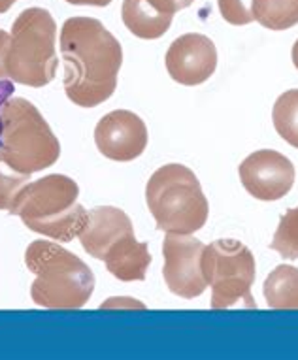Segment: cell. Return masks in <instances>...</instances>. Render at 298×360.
Returning a JSON list of instances; mask_svg holds the SVG:
<instances>
[{
    "instance_id": "cell-1",
    "label": "cell",
    "mask_w": 298,
    "mask_h": 360,
    "mask_svg": "<svg viewBox=\"0 0 298 360\" xmlns=\"http://www.w3.org/2000/svg\"><path fill=\"white\" fill-rule=\"evenodd\" d=\"M65 91L76 106L95 108L115 93L123 49L95 18H70L60 29Z\"/></svg>"
},
{
    "instance_id": "cell-2",
    "label": "cell",
    "mask_w": 298,
    "mask_h": 360,
    "mask_svg": "<svg viewBox=\"0 0 298 360\" xmlns=\"http://www.w3.org/2000/svg\"><path fill=\"white\" fill-rule=\"evenodd\" d=\"M25 264L36 279L30 296L49 309L84 307L95 290V274L84 260L59 243L36 240L25 251Z\"/></svg>"
},
{
    "instance_id": "cell-3",
    "label": "cell",
    "mask_w": 298,
    "mask_h": 360,
    "mask_svg": "<svg viewBox=\"0 0 298 360\" xmlns=\"http://www.w3.org/2000/svg\"><path fill=\"white\" fill-rule=\"evenodd\" d=\"M78 196L79 187L72 177L49 174L27 185L10 213L19 215L25 226L36 234L55 242H72L89 217Z\"/></svg>"
},
{
    "instance_id": "cell-4",
    "label": "cell",
    "mask_w": 298,
    "mask_h": 360,
    "mask_svg": "<svg viewBox=\"0 0 298 360\" xmlns=\"http://www.w3.org/2000/svg\"><path fill=\"white\" fill-rule=\"evenodd\" d=\"M145 202L157 229L167 234H195L208 221V200L191 168L164 165L145 185Z\"/></svg>"
},
{
    "instance_id": "cell-5",
    "label": "cell",
    "mask_w": 298,
    "mask_h": 360,
    "mask_svg": "<svg viewBox=\"0 0 298 360\" xmlns=\"http://www.w3.org/2000/svg\"><path fill=\"white\" fill-rule=\"evenodd\" d=\"M0 153L12 168L32 176L59 160V138L32 102L10 96L0 110Z\"/></svg>"
},
{
    "instance_id": "cell-6",
    "label": "cell",
    "mask_w": 298,
    "mask_h": 360,
    "mask_svg": "<svg viewBox=\"0 0 298 360\" xmlns=\"http://www.w3.org/2000/svg\"><path fill=\"white\" fill-rule=\"evenodd\" d=\"M6 76L13 83L44 87L57 74V23L44 8H27L12 25Z\"/></svg>"
},
{
    "instance_id": "cell-7",
    "label": "cell",
    "mask_w": 298,
    "mask_h": 360,
    "mask_svg": "<svg viewBox=\"0 0 298 360\" xmlns=\"http://www.w3.org/2000/svg\"><path fill=\"white\" fill-rule=\"evenodd\" d=\"M255 257L238 240H217L204 249L202 274L212 287V307L227 309L238 302L257 309L251 287L255 283Z\"/></svg>"
},
{
    "instance_id": "cell-8",
    "label": "cell",
    "mask_w": 298,
    "mask_h": 360,
    "mask_svg": "<svg viewBox=\"0 0 298 360\" xmlns=\"http://www.w3.org/2000/svg\"><path fill=\"white\" fill-rule=\"evenodd\" d=\"M204 245L191 234H168L162 243L164 268L162 276L170 292L181 298H197L208 283L202 274Z\"/></svg>"
},
{
    "instance_id": "cell-9",
    "label": "cell",
    "mask_w": 298,
    "mask_h": 360,
    "mask_svg": "<svg viewBox=\"0 0 298 360\" xmlns=\"http://www.w3.org/2000/svg\"><path fill=\"white\" fill-rule=\"evenodd\" d=\"M244 189L257 200H280L292 189L294 166L285 155L261 149L251 153L238 168Z\"/></svg>"
},
{
    "instance_id": "cell-10",
    "label": "cell",
    "mask_w": 298,
    "mask_h": 360,
    "mask_svg": "<svg viewBox=\"0 0 298 360\" xmlns=\"http://www.w3.org/2000/svg\"><path fill=\"white\" fill-rule=\"evenodd\" d=\"M148 127L140 115L129 110H115L98 121L95 143L106 159L131 162L148 148Z\"/></svg>"
},
{
    "instance_id": "cell-11",
    "label": "cell",
    "mask_w": 298,
    "mask_h": 360,
    "mask_svg": "<svg viewBox=\"0 0 298 360\" xmlns=\"http://www.w3.org/2000/svg\"><path fill=\"white\" fill-rule=\"evenodd\" d=\"M168 76L174 82L193 87L208 82L217 68V49L208 36L189 32L176 38L164 57Z\"/></svg>"
},
{
    "instance_id": "cell-12",
    "label": "cell",
    "mask_w": 298,
    "mask_h": 360,
    "mask_svg": "<svg viewBox=\"0 0 298 360\" xmlns=\"http://www.w3.org/2000/svg\"><path fill=\"white\" fill-rule=\"evenodd\" d=\"M134 234L131 217L123 210L114 206H98L91 210L84 231L79 232V242L85 253L104 260L106 253L123 238Z\"/></svg>"
},
{
    "instance_id": "cell-13",
    "label": "cell",
    "mask_w": 298,
    "mask_h": 360,
    "mask_svg": "<svg viewBox=\"0 0 298 360\" xmlns=\"http://www.w3.org/2000/svg\"><path fill=\"white\" fill-rule=\"evenodd\" d=\"M121 18L134 36L142 40H157L168 32L174 13L168 12L159 0H123Z\"/></svg>"
},
{
    "instance_id": "cell-14",
    "label": "cell",
    "mask_w": 298,
    "mask_h": 360,
    "mask_svg": "<svg viewBox=\"0 0 298 360\" xmlns=\"http://www.w3.org/2000/svg\"><path fill=\"white\" fill-rule=\"evenodd\" d=\"M108 272L119 281H142L151 264L148 243L138 242L136 236L123 238L104 257Z\"/></svg>"
},
{
    "instance_id": "cell-15",
    "label": "cell",
    "mask_w": 298,
    "mask_h": 360,
    "mask_svg": "<svg viewBox=\"0 0 298 360\" xmlns=\"http://www.w3.org/2000/svg\"><path fill=\"white\" fill-rule=\"evenodd\" d=\"M263 292L272 309H298V268L276 266L264 281Z\"/></svg>"
},
{
    "instance_id": "cell-16",
    "label": "cell",
    "mask_w": 298,
    "mask_h": 360,
    "mask_svg": "<svg viewBox=\"0 0 298 360\" xmlns=\"http://www.w3.org/2000/svg\"><path fill=\"white\" fill-rule=\"evenodd\" d=\"M253 19L264 29H291L298 25V0H253Z\"/></svg>"
},
{
    "instance_id": "cell-17",
    "label": "cell",
    "mask_w": 298,
    "mask_h": 360,
    "mask_svg": "<svg viewBox=\"0 0 298 360\" xmlns=\"http://www.w3.org/2000/svg\"><path fill=\"white\" fill-rule=\"evenodd\" d=\"M272 121L283 140L298 149V89L285 91L276 101Z\"/></svg>"
},
{
    "instance_id": "cell-18",
    "label": "cell",
    "mask_w": 298,
    "mask_h": 360,
    "mask_svg": "<svg viewBox=\"0 0 298 360\" xmlns=\"http://www.w3.org/2000/svg\"><path fill=\"white\" fill-rule=\"evenodd\" d=\"M29 181V174H21L12 168L0 153V210H6L8 213L12 212L13 206L18 204L19 195L23 193Z\"/></svg>"
},
{
    "instance_id": "cell-19",
    "label": "cell",
    "mask_w": 298,
    "mask_h": 360,
    "mask_svg": "<svg viewBox=\"0 0 298 360\" xmlns=\"http://www.w3.org/2000/svg\"><path fill=\"white\" fill-rule=\"evenodd\" d=\"M270 249H274L285 259H298V207H292L280 219L274 240L270 243Z\"/></svg>"
},
{
    "instance_id": "cell-20",
    "label": "cell",
    "mask_w": 298,
    "mask_h": 360,
    "mask_svg": "<svg viewBox=\"0 0 298 360\" xmlns=\"http://www.w3.org/2000/svg\"><path fill=\"white\" fill-rule=\"evenodd\" d=\"M217 6L223 19L231 25L242 27V25L253 23V0H217Z\"/></svg>"
},
{
    "instance_id": "cell-21",
    "label": "cell",
    "mask_w": 298,
    "mask_h": 360,
    "mask_svg": "<svg viewBox=\"0 0 298 360\" xmlns=\"http://www.w3.org/2000/svg\"><path fill=\"white\" fill-rule=\"evenodd\" d=\"M10 40H12V34L6 32V30H0V79H8L6 59H8V48H10Z\"/></svg>"
},
{
    "instance_id": "cell-22",
    "label": "cell",
    "mask_w": 298,
    "mask_h": 360,
    "mask_svg": "<svg viewBox=\"0 0 298 360\" xmlns=\"http://www.w3.org/2000/svg\"><path fill=\"white\" fill-rule=\"evenodd\" d=\"M13 82L12 79H0V110L4 106V102L13 95ZM0 134H2V119H0Z\"/></svg>"
},
{
    "instance_id": "cell-23",
    "label": "cell",
    "mask_w": 298,
    "mask_h": 360,
    "mask_svg": "<svg viewBox=\"0 0 298 360\" xmlns=\"http://www.w3.org/2000/svg\"><path fill=\"white\" fill-rule=\"evenodd\" d=\"M68 4H74V6H98L104 8L108 4H112V0H66Z\"/></svg>"
},
{
    "instance_id": "cell-24",
    "label": "cell",
    "mask_w": 298,
    "mask_h": 360,
    "mask_svg": "<svg viewBox=\"0 0 298 360\" xmlns=\"http://www.w3.org/2000/svg\"><path fill=\"white\" fill-rule=\"evenodd\" d=\"M195 2V0H172V4L176 6V10H183V8H189Z\"/></svg>"
},
{
    "instance_id": "cell-25",
    "label": "cell",
    "mask_w": 298,
    "mask_h": 360,
    "mask_svg": "<svg viewBox=\"0 0 298 360\" xmlns=\"http://www.w3.org/2000/svg\"><path fill=\"white\" fill-rule=\"evenodd\" d=\"M18 0H0V13H6Z\"/></svg>"
},
{
    "instance_id": "cell-26",
    "label": "cell",
    "mask_w": 298,
    "mask_h": 360,
    "mask_svg": "<svg viewBox=\"0 0 298 360\" xmlns=\"http://www.w3.org/2000/svg\"><path fill=\"white\" fill-rule=\"evenodd\" d=\"M291 57H292V65H294V68L298 70V40L294 41V46H292Z\"/></svg>"
}]
</instances>
